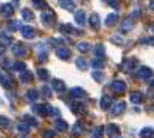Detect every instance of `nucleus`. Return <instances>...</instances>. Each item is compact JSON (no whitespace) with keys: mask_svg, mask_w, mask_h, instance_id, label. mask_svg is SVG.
<instances>
[{"mask_svg":"<svg viewBox=\"0 0 154 138\" xmlns=\"http://www.w3.org/2000/svg\"><path fill=\"white\" fill-rule=\"evenodd\" d=\"M11 50H13V53H14L16 58H25L26 53H28L26 47H25V45H22V44H14L13 47H11Z\"/></svg>","mask_w":154,"mask_h":138,"instance_id":"1","label":"nucleus"},{"mask_svg":"<svg viewBox=\"0 0 154 138\" xmlns=\"http://www.w3.org/2000/svg\"><path fill=\"white\" fill-rule=\"evenodd\" d=\"M78 50L83 51V53H86V51L90 50V45H89L87 42H81V44H78Z\"/></svg>","mask_w":154,"mask_h":138,"instance_id":"38","label":"nucleus"},{"mask_svg":"<svg viewBox=\"0 0 154 138\" xmlns=\"http://www.w3.org/2000/svg\"><path fill=\"white\" fill-rule=\"evenodd\" d=\"M152 31H154V26H152Z\"/></svg>","mask_w":154,"mask_h":138,"instance_id":"49","label":"nucleus"},{"mask_svg":"<svg viewBox=\"0 0 154 138\" xmlns=\"http://www.w3.org/2000/svg\"><path fill=\"white\" fill-rule=\"evenodd\" d=\"M61 33H64V34H83L81 31L75 30L73 26L69 25V23H66V25H61Z\"/></svg>","mask_w":154,"mask_h":138,"instance_id":"9","label":"nucleus"},{"mask_svg":"<svg viewBox=\"0 0 154 138\" xmlns=\"http://www.w3.org/2000/svg\"><path fill=\"white\" fill-rule=\"evenodd\" d=\"M137 76H139L140 79H149V78L152 76V70L148 68V67H142V68H139V71H137Z\"/></svg>","mask_w":154,"mask_h":138,"instance_id":"6","label":"nucleus"},{"mask_svg":"<svg viewBox=\"0 0 154 138\" xmlns=\"http://www.w3.org/2000/svg\"><path fill=\"white\" fill-rule=\"evenodd\" d=\"M20 79H22L23 82H26V84H30V82L33 81V75H31L28 70H23V71L20 73Z\"/></svg>","mask_w":154,"mask_h":138,"instance_id":"22","label":"nucleus"},{"mask_svg":"<svg viewBox=\"0 0 154 138\" xmlns=\"http://www.w3.org/2000/svg\"><path fill=\"white\" fill-rule=\"evenodd\" d=\"M17 28H22V26H20V23H19V22H11V23H10V30H11V31H13V30L16 31Z\"/></svg>","mask_w":154,"mask_h":138,"instance_id":"45","label":"nucleus"},{"mask_svg":"<svg viewBox=\"0 0 154 138\" xmlns=\"http://www.w3.org/2000/svg\"><path fill=\"white\" fill-rule=\"evenodd\" d=\"M33 5L36 8H39V10H47V8H48V5L45 3L44 0H33Z\"/></svg>","mask_w":154,"mask_h":138,"instance_id":"30","label":"nucleus"},{"mask_svg":"<svg viewBox=\"0 0 154 138\" xmlns=\"http://www.w3.org/2000/svg\"><path fill=\"white\" fill-rule=\"evenodd\" d=\"M94 51H95V56H97V58H103V56H104V51H106V50H104V45L98 44Z\"/></svg>","mask_w":154,"mask_h":138,"instance_id":"26","label":"nucleus"},{"mask_svg":"<svg viewBox=\"0 0 154 138\" xmlns=\"http://www.w3.org/2000/svg\"><path fill=\"white\" fill-rule=\"evenodd\" d=\"M111 103H112V101H111V98L109 96H103L101 98V101H100V106H101V109H109L111 107Z\"/></svg>","mask_w":154,"mask_h":138,"instance_id":"25","label":"nucleus"},{"mask_svg":"<svg viewBox=\"0 0 154 138\" xmlns=\"http://www.w3.org/2000/svg\"><path fill=\"white\" fill-rule=\"evenodd\" d=\"M38 76H39V79L45 81V79H48V71L45 70V68H39L38 70Z\"/></svg>","mask_w":154,"mask_h":138,"instance_id":"35","label":"nucleus"},{"mask_svg":"<svg viewBox=\"0 0 154 138\" xmlns=\"http://www.w3.org/2000/svg\"><path fill=\"white\" fill-rule=\"evenodd\" d=\"M149 8L154 11V0H151V2H149Z\"/></svg>","mask_w":154,"mask_h":138,"instance_id":"47","label":"nucleus"},{"mask_svg":"<svg viewBox=\"0 0 154 138\" xmlns=\"http://www.w3.org/2000/svg\"><path fill=\"white\" fill-rule=\"evenodd\" d=\"M89 23H90L92 28H98V26H100V17H98V14H92V16H90Z\"/></svg>","mask_w":154,"mask_h":138,"instance_id":"24","label":"nucleus"},{"mask_svg":"<svg viewBox=\"0 0 154 138\" xmlns=\"http://www.w3.org/2000/svg\"><path fill=\"white\" fill-rule=\"evenodd\" d=\"M117 20H119V16H117V13H112V14H109L106 17V26H112V25H115L117 23Z\"/></svg>","mask_w":154,"mask_h":138,"instance_id":"16","label":"nucleus"},{"mask_svg":"<svg viewBox=\"0 0 154 138\" xmlns=\"http://www.w3.org/2000/svg\"><path fill=\"white\" fill-rule=\"evenodd\" d=\"M76 67H78L79 70H86V68H87V62H86L83 58H79V59H76Z\"/></svg>","mask_w":154,"mask_h":138,"instance_id":"36","label":"nucleus"},{"mask_svg":"<svg viewBox=\"0 0 154 138\" xmlns=\"http://www.w3.org/2000/svg\"><path fill=\"white\" fill-rule=\"evenodd\" d=\"M19 130H20L22 134H28V132H30V126H28V123L19 124Z\"/></svg>","mask_w":154,"mask_h":138,"instance_id":"41","label":"nucleus"},{"mask_svg":"<svg viewBox=\"0 0 154 138\" xmlns=\"http://www.w3.org/2000/svg\"><path fill=\"white\" fill-rule=\"evenodd\" d=\"M92 78H94L95 81H98V82H101V81L104 79V73H101V71H98V70H95V71L92 73Z\"/></svg>","mask_w":154,"mask_h":138,"instance_id":"34","label":"nucleus"},{"mask_svg":"<svg viewBox=\"0 0 154 138\" xmlns=\"http://www.w3.org/2000/svg\"><path fill=\"white\" fill-rule=\"evenodd\" d=\"M42 136L44 138H55V132H53V130H44Z\"/></svg>","mask_w":154,"mask_h":138,"instance_id":"43","label":"nucleus"},{"mask_svg":"<svg viewBox=\"0 0 154 138\" xmlns=\"http://www.w3.org/2000/svg\"><path fill=\"white\" fill-rule=\"evenodd\" d=\"M70 96L72 98H84L86 96V92L83 88H79V87H75V88L70 90Z\"/></svg>","mask_w":154,"mask_h":138,"instance_id":"13","label":"nucleus"},{"mask_svg":"<svg viewBox=\"0 0 154 138\" xmlns=\"http://www.w3.org/2000/svg\"><path fill=\"white\" fill-rule=\"evenodd\" d=\"M111 88L115 92V93H123V92H126V82H123V81H114L111 84Z\"/></svg>","mask_w":154,"mask_h":138,"instance_id":"4","label":"nucleus"},{"mask_svg":"<svg viewBox=\"0 0 154 138\" xmlns=\"http://www.w3.org/2000/svg\"><path fill=\"white\" fill-rule=\"evenodd\" d=\"M72 110H73V113H76V115L86 113V107L83 104H73V106H72Z\"/></svg>","mask_w":154,"mask_h":138,"instance_id":"23","label":"nucleus"},{"mask_svg":"<svg viewBox=\"0 0 154 138\" xmlns=\"http://www.w3.org/2000/svg\"><path fill=\"white\" fill-rule=\"evenodd\" d=\"M22 17H23V19L25 20H28V22H31L33 19H34V14L30 11V10H23L22 11Z\"/></svg>","mask_w":154,"mask_h":138,"instance_id":"31","label":"nucleus"},{"mask_svg":"<svg viewBox=\"0 0 154 138\" xmlns=\"http://www.w3.org/2000/svg\"><path fill=\"white\" fill-rule=\"evenodd\" d=\"M20 31H22V36L26 38V39H33L36 36V30L33 28V26H22Z\"/></svg>","mask_w":154,"mask_h":138,"instance_id":"7","label":"nucleus"},{"mask_svg":"<svg viewBox=\"0 0 154 138\" xmlns=\"http://www.w3.org/2000/svg\"><path fill=\"white\" fill-rule=\"evenodd\" d=\"M55 127H56V130H59V132H64V130H67V123L64 121V119H56L55 121Z\"/></svg>","mask_w":154,"mask_h":138,"instance_id":"19","label":"nucleus"},{"mask_svg":"<svg viewBox=\"0 0 154 138\" xmlns=\"http://www.w3.org/2000/svg\"><path fill=\"white\" fill-rule=\"evenodd\" d=\"M140 136L142 138H154V130L151 127H143L140 132Z\"/></svg>","mask_w":154,"mask_h":138,"instance_id":"21","label":"nucleus"},{"mask_svg":"<svg viewBox=\"0 0 154 138\" xmlns=\"http://www.w3.org/2000/svg\"><path fill=\"white\" fill-rule=\"evenodd\" d=\"M25 123H28V124H31V126H38V121L33 118V116H30V115H25Z\"/></svg>","mask_w":154,"mask_h":138,"instance_id":"39","label":"nucleus"},{"mask_svg":"<svg viewBox=\"0 0 154 138\" xmlns=\"http://www.w3.org/2000/svg\"><path fill=\"white\" fill-rule=\"evenodd\" d=\"M41 20L45 23V25H53V23H55V14H53V13H42L41 14Z\"/></svg>","mask_w":154,"mask_h":138,"instance_id":"5","label":"nucleus"},{"mask_svg":"<svg viewBox=\"0 0 154 138\" xmlns=\"http://www.w3.org/2000/svg\"><path fill=\"white\" fill-rule=\"evenodd\" d=\"M0 14H2L3 17H11V16L14 14L13 3H5V5H2V8H0Z\"/></svg>","mask_w":154,"mask_h":138,"instance_id":"3","label":"nucleus"},{"mask_svg":"<svg viewBox=\"0 0 154 138\" xmlns=\"http://www.w3.org/2000/svg\"><path fill=\"white\" fill-rule=\"evenodd\" d=\"M103 135H104V127H95L94 129V134H92V138H103Z\"/></svg>","mask_w":154,"mask_h":138,"instance_id":"27","label":"nucleus"},{"mask_svg":"<svg viewBox=\"0 0 154 138\" xmlns=\"http://www.w3.org/2000/svg\"><path fill=\"white\" fill-rule=\"evenodd\" d=\"M135 64H137V59H129V61H126V62H125V70H131V68H134Z\"/></svg>","mask_w":154,"mask_h":138,"instance_id":"37","label":"nucleus"},{"mask_svg":"<svg viewBox=\"0 0 154 138\" xmlns=\"http://www.w3.org/2000/svg\"><path fill=\"white\" fill-rule=\"evenodd\" d=\"M2 73H3V71H2V70H0V76H2Z\"/></svg>","mask_w":154,"mask_h":138,"instance_id":"48","label":"nucleus"},{"mask_svg":"<svg viewBox=\"0 0 154 138\" xmlns=\"http://www.w3.org/2000/svg\"><path fill=\"white\" fill-rule=\"evenodd\" d=\"M125 109H126V104L123 103V101H120V103H117V104H114V107H112V115H120V113H123L125 112Z\"/></svg>","mask_w":154,"mask_h":138,"instance_id":"10","label":"nucleus"},{"mask_svg":"<svg viewBox=\"0 0 154 138\" xmlns=\"http://www.w3.org/2000/svg\"><path fill=\"white\" fill-rule=\"evenodd\" d=\"M75 20H76L78 25H86V13L84 11H76Z\"/></svg>","mask_w":154,"mask_h":138,"instance_id":"17","label":"nucleus"},{"mask_svg":"<svg viewBox=\"0 0 154 138\" xmlns=\"http://www.w3.org/2000/svg\"><path fill=\"white\" fill-rule=\"evenodd\" d=\"M41 93H44V96L50 98V96H51V87H47V86L42 87V88H41Z\"/></svg>","mask_w":154,"mask_h":138,"instance_id":"40","label":"nucleus"},{"mask_svg":"<svg viewBox=\"0 0 154 138\" xmlns=\"http://www.w3.org/2000/svg\"><path fill=\"white\" fill-rule=\"evenodd\" d=\"M38 96H39V92L38 90H30L28 93H26V99H28V101H36V99H38Z\"/></svg>","mask_w":154,"mask_h":138,"instance_id":"29","label":"nucleus"},{"mask_svg":"<svg viewBox=\"0 0 154 138\" xmlns=\"http://www.w3.org/2000/svg\"><path fill=\"white\" fill-rule=\"evenodd\" d=\"M72 130H73V135H81V134H83V130H84V127H83V124H81V123H76Z\"/></svg>","mask_w":154,"mask_h":138,"instance_id":"32","label":"nucleus"},{"mask_svg":"<svg viewBox=\"0 0 154 138\" xmlns=\"http://www.w3.org/2000/svg\"><path fill=\"white\" fill-rule=\"evenodd\" d=\"M59 6L64 8L67 11H73L75 10V3L72 2V0H59Z\"/></svg>","mask_w":154,"mask_h":138,"instance_id":"12","label":"nucleus"},{"mask_svg":"<svg viewBox=\"0 0 154 138\" xmlns=\"http://www.w3.org/2000/svg\"><path fill=\"white\" fill-rule=\"evenodd\" d=\"M104 130L107 132V135H109V136H117V135L120 134V127L117 126V124H107Z\"/></svg>","mask_w":154,"mask_h":138,"instance_id":"8","label":"nucleus"},{"mask_svg":"<svg viewBox=\"0 0 154 138\" xmlns=\"http://www.w3.org/2000/svg\"><path fill=\"white\" fill-rule=\"evenodd\" d=\"M0 84H2L5 88H11V86H13V81L10 79V76H6L5 73H2V76H0Z\"/></svg>","mask_w":154,"mask_h":138,"instance_id":"14","label":"nucleus"},{"mask_svg":"<svg viewBox=\"0 0 154 138\" xmlns=\"http://www.w3.org/2000/svg\"><path fill=\"white\" fill-rule=\"evenodd\" d=\"M92 67H94V68H97V70H100V68H103V67H104V61H103L101 58H98V59H95V61L92 62Z\"/></svg>","mask_w":154,"mask_h":138,"instance_id":"33","label":"nucleus"},{"mask_svg":"<svg viewBox=\"0 0 154 138\" xmlns=\"http://www.w3.org/2000/svg\"><path fill=\"white\" fill-rule=\"evenodd\" d=\"M3 53H5V45H3V44H0V56H2Z\"/></svg>","mask_w":154,"mask_h":138,"instance_id":"46","label":"nucleus"},{"mask_svg":"<svg viewBox=\"0 0 154 138\" xmlns=\"http://www.w3.org/2000/svg\"><path fill=\"white\" fill-rule=\"evenodd\" d=\"M10 119L5 118V116H0V127H10Z\"/></svg>","mask_w":154,"mask_h":138,"instance_id":"42","label":"nucleus"},{"mask_svg":"<svg viewBox=\"0 0 154 138\" xmlns=\"http://www.w3.org/2000/svg\"><path fill=\"white\" fill-rule=\"evenodd\" d=\"M51 87L55 88L56 92H59V93H62V92L66 90V84L62 81H59V79H53L51 81Z\"/></svg>","mask_w":154,"mask_h":138,"instance_id":"11","label":"nucleus"},{"mask_svg":"<svg viewBox=\"0 0 154 138\" xmlns=\"http://www.w3.org/2000/svg\"><path fill=\"white\" fill-rule=\"evenodd\" d=\"M50 107H51V106H47V104L33 106V112L38 113L39 116H47V115H50Z\"/></svg>","mask_w":154,"mask_h":138,"instance_id":"2","label":"nucleus"},{"mask_svg":"<svg viewBox=\"0 0 154 138\" xmlns=\"http://www.w3.org/2000/svg\"><path fill=\"white\" fill-rule=\"evenodd\" d=\"M132 26H134V20L132 19H126L122 25V33H128L129 30H132Z\"/></svg>","mask_w":154,"mask_h":138,"instance_id":"18","label":"nucleus"},{"mask_svg":"<svg viewBox=\"0 0 154 138\" xmlns=\"http://www.w3.org/2000/svg\"><path fill=\"white\" fill-rule=\"evenodd\" d=\"M56 54H58V58H61V59H69L72 56V53H70L69 48H58Z\"/></svg>","mask_w":154,"mask_h":138,"instance_id":"15","label":"nucleus"},{"mask_svg":"<svg viewBox=\"0 0 154 138\" xmlns=\"http://www.w3.org/2000/svg\"><path fill=\"white\" fill-rule=\"evenodd\" d=\"M11 68L16 70V71H23V70H26V65H25L23 62H14L13 65H11Z\"/></svg>","mask_w":154,"mask_h":138,"instance_id":"28","label":"nucleus"},{"mask_svg":"<svg viewBox=\"0 0 154 138\" xmlns=\"http://www.w3.org/2000/svg\"><path fill=\"white\" fill-rule=\"evenodd\" d=\"M131 103H134V104H139V103H142L143 101V95L140 93V92H134V93H131Z\"/></svg>","mask_w":154,"mask_h":138,"instance_id":"20","label":"nucleus"},{"mask_svg":"<svg viewBox=\"0 0 154 138\" xmlns=\"http://www.w3.org/2000/svg\"><path fill=\"white\" fill-rule=\"evenodd\" d=\"M107 2H109V5L112 8H115V10H119V8H120V2H119V0H107Z\"/></svg>","mask_w":154,"mask_h":138,"instance_id":"44","label":"nucleus"}]
</instances>
